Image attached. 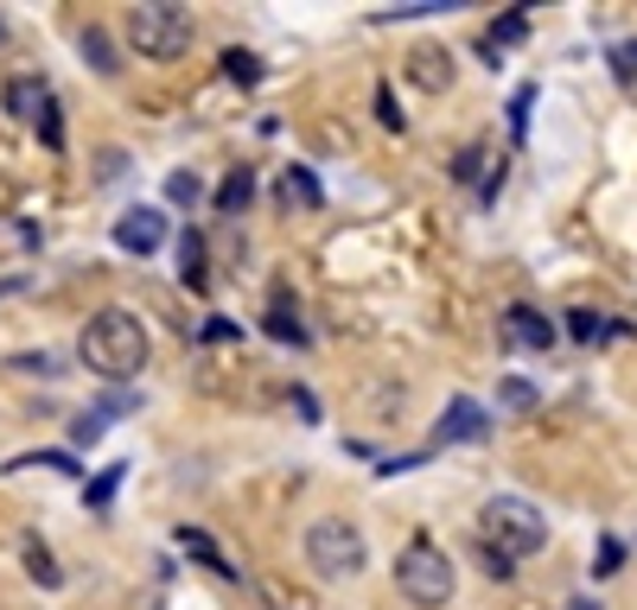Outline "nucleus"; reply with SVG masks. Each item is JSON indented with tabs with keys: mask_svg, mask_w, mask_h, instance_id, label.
I'll use <instances>...</instances> for the list:
<instances>
[{
	"mask_svg": "<svg viewBox=\"0 0 637 610\" xmlns=\"http://www.w3.org/2000/svg\"><path fill=\"white\" fill-rule=\"evenodd\" d=\"M281 204H287V211H294V204H300V211H319L326 191H319V179H312L306 166H287V172H281Z\"/></svg>",
	"mask_w": 637,
	"mask_h": 610,
	"instance_id": "obj_10",
	"label": "nucleus"
},
{
	"mask_svg": "<svg viewBox=\"0 0 637 610\" xmlns=\"http://www.w3.org/2000/svg\"><path fill=\"white\" fill-rule=\"evenodd\" d=\"M479 166H485V146H459V159H452V179L472 184V179H479Z\"/></svg>",
	"mask_w": 637,
	"mask_h": 610,
	"instance_id": "obj_24",
	"label": "nucleus"
},
{
	"mask_svg": "<svg viewBox=\"0 0 637 610\" xmlns=\"http://www.w3.org/2000/svg\"><path fill=\"white\" fill-rule=\"evenodd\" d=\"M166 198H173V204H198V198H204L198 172H173V179H166Z\"/></svg>",
	"mask_w": 637,
	"mask_h": 610,
	"instance_id": "obj_23",
	"label": "nucleus"
},
{
	"mask_svg": "<svg viewBox=\"0 0 637 610\" xmlns=\"http://www.w3.org/2000/svg\"><path fill=\"white\" fill-rule=\"evenodd\" d=\"M567 610H600V605H587V598H574V605H567Z\"/></svg>",
	"mask_w": 637,
	"mask_h": 610,
	"instance_id": "obj_32",
	"label": "nucleus"
},
{
	"mask_svg": "<svg viewBox=\"0 0 637 610\" xmlns=\"http://www.w3.org/2000/svg\"><path fill=\"white\" fill-rule=\"evenodd\" d=\"M452 585H459V573H452L447 547H434L427 535H421V540H409V547L396 553V591H402L409 605H421V610H440V605L452 598Z\"/></svg>",
	"mask_w": 637,
	"mask_h": 610,
	"instance_id": "obj_4",
	"label": "nucleus"
},
{
	"mask_svg": "<svg viewBox=\"0 0 637 610\" xmlns=\"http://www.w3.org/2000/svg\"><path fill=\"white\" fill-rule=\"evenodd\" d=\"M612 331H618V324L605 319V312H593V306H574V312H567V337H574V344H605Z\"/></svg>",
	"mask_w": 637,
	"mask_h": 610,
	"instance_id": "obj_12",
	"label": "nucleus"
},
{
	"mask_svg": "<svg viewBox=\"0 0 637 610\" xmlns=\"http://www.w3.org/2000/svg\"><path fill=\"white\" fill-rule=\"evenodd\" d=\"M121 470H128V465H109V470H103V477H96V483H90V503H96V509H103V503H109V497H115V483H121Z\"/></svg>",
	"mask_w": 637,
	"mask_h": 610,
	"instance_id": "obj_28",
	"label": "nucleus"
},
{
	"mask_svg": "<svg viewBox=\"0 0 637 610\" xmlns=\"http://www.w3.org/2000/svg\"><path fill=\"white\" fill-rule=\"evenodd\" d=\"M268 337H281V344H306V324L294 319V306L274 292V306H268Z\"/></svg>",
	"mask_w": 637,
	"mask_h": 610,
	"instance_id": "obj_16",
	"label": "nucleus"
},
{
	"mask_svg": "<svg viewBox=\"0 0 637 610\" xmlns=\"http://www.w3.org/2000/svg\"><path fill=\"white\" fill-rule=\"evenodd\" d=\"M529 103H535V89H529V83H523V89L510 96V134H517V141H523V134H529Z\"/></svg>",
	"mask_w": 637,
	"mask_h": 610,
	"instance_id": "obj_27",
	"label": "nucleus"
},
{
	"mask_svg": "<svg viewBox=\"0 0 637 610\" xmlns=\"http://www.w3.org/2000/svg\"><path fill=\"white\" fill-rule=\"evenodd\" d=\"M535 388H529L523 375H510V382H497V407H510V414H535Z\"/></svg>",
	"mask_w": 637,
	"mask_h": 610,
	"instance_id": "obj_19",
	"label": "nucleus"
},
{
	"mask_svg": "<svg viewBox=\"0 0 637 610\" xmlns=\"http://www.w3.org/2000/svg\"><path fill=\"white\" fill-rule=\"evenodd\" d=\"M249 198H256V172H249V166H229V179L217 184V216L249 211Z\"/></svg>",
	"mask_w": 637,
	"mask_h": 610,
	"instance_id": "obj_11",
	"label": "nucleus"
},
{
	"mask_svg": "<svg viewBox=\"0 0 637 610\" xmlns=\"http://www.w3.org/2000/svg\"><path fill=\"white\" fill-rule=\"evenodd\" d=\"M497 191H504V159L485 172V184H479V204H497Z\"/></svg>",
	"mask_w": 637,
	"mask_h": 610,
	"instance_id": "obj_29",
	"label": "nucleus"
},
{
	"mask_svg": "<svg viewBox=\"0 0 637 610\" xmlns=\"http://www.w3.org/2000/svg\"><path fill=\"white\" fill-rule=\"evenodd\" d=\"M618 560H625V547H618V540H600V553H593V566H600V573H612Z\"/></svg>",
	"mask_w": 637,
	"mask_h": 610,
	"instance_id": "obj_30",
	"label": "nucleus"
},
{
	"mask_svg": "<svg viewBox=\"0 0 637 610\" xmlns=\"http://www.w3.org/2000/svg\"><path fill=\"white\" fill-rule=\"evenodd\" d=\"M0 103H7V115H13V121H26V128H38V115H45V108L58 103V96H51V83H45V76H13Z\"/></svg>",
	"mask_w": 637,
	"mask_h": 610,
	"instance_id": "obj_9",
	"label": "nucleus"
},
{
	"mask_svg": "<svg viewBox=\"0 0 637 610\" xmlns=\"http://www.w3.org/2000/svg\"><path fill=\"white\" fill-rule=\"evenodd\" d=\"M224 76L236 89H256V83H262V58H256V51H224Z\"/></svg>",
	"mask_w": 637,
	"mask_h": 610,
	"instance_id": "obj_17",
	"label": "nucleus"
},
{
	"mask_svg": "<svg viewBox=\"0 0 637 610\" xmlns=\"http://www.w3.org/2000/svg\"><path fill=\"white\" fill-rule=\"evenodd\" d=\"M83 58H90L103 76L121 71V64H115V45H109V33H103V26H90V33H83Z\"/></svg>",
	"mask_w": 637,
	"mask_h": 610,
	"instance_id": "obj_18",
	"label": "nucleus"
},
{
	"mask_svg": "<svg viewBox=\"0 0 637 610\" xmlns=\"http://www.w3.org/2000/svg\"><path fill=\"white\" fill-rule=\"evenodd\" d=\"M479 522H485V547L510 553V560H529V553L548 547V515L529 503V497H491L479 509Z\"/></svg>",
	"mask_w": 637,
	"mask_h": 610,
	"instance_id": "obj_3",
	"label": "nucleus"
},
{
	"mask_svg": "<svg viewBox=\"0 0 637 610\" xmlns=\"http://www.w3.org/2000/svg\"><path fill=\"white\" fill-rule=\"evenodd\" d=\"M191 38H198V20H191V7H179V0H141V7H128V45L141 58H153V64L186 58Z\"/></svg>",
	"mask_w": 637,
	"mask_h": 610,
	"instance_id": "obj_2",
	"label": "nucleus"
},
{
	"mask_svg": "<svg viewBox=\"0 0 637 610\" xmlns=\"http://www.w3.org/2000/svg\"><path fill=\"white\" fill-rule=\"evenodd\" d=\"M0 38H7V26H0Z\"/></svg>",
	"mask_w": 637,
	"mask_h": 610,
	"instance_id": "obj_33",
	"label": "nucleus"
},
{
	"mask_svg": "<svg viewBox=\"0 0 637 610\" xmlns=\"http://www.w3.org/2000/svg\"><path fill=\"white\" fill-rule=\"evenodd\" d=\"M364 560H370V540L357 522H344V515H319L312 528H306V566L319 578H357L364 573Z\"/></svg>",
	"mask_w": 637,
	"mask_h": 610,
	"instance_id": "obj_5",
	"label": "nucleus"
},
{
	"mask_svg": "<svg viewBox=\"0 0 637 610\" xmlns=\"http://www.w3.org/2000/svg\"><path fill=\"white\" fill-rule=\"evenodd\" d=\"M26 566H33V578H38V585H45V591H51V585L64 578V573H58V566H51V553H45L38 540H26Z\"/></svg>",
	"mask_w": 637,
	"mask_h": 610,
	"instance_id": "obj_21",
	"label": "nucleus"
},
{
	"mask_svg": "<svg viewBox=\"0 0 637 610\" xmlns=\"http://www.w3.org/2000/svg\"><path fill=\"white\" fill-rule=\"evenodd\" d=\"M13 470H71V477H76V458H71V452H38V458H20Z\"/></svg>",
	"mask_w": 637,
	"mask_h": 610,
	"instance_id": "obj_25",
	"label": "nucleus"
},
{
	"mask_svg": "<svg viewBox=\"0 0 637 610\" xmlns=\"http://www.w3.org/2000/svg\"><path fill=\"white\" fill-rule=\"evenodd\" d=\"M497 324H504V337H510L517 350H555V337H562V331H555V319H542L535 306H510Z\"/></svg>",
	"mask_w": 637,
	"mask_h": 610,
	"instance_id": "obj_8",
	"label": "nucleus"
},
{
	"mask_svg": "<svg viewBox=\"0 0 637 610\" xmlns=\"http://www.w3.org/2000/svg\"><path fill=\"white\" fill-rule=\"evenodd\" d=\"M76 357H83V369H96L103 382H128V375L148 369V331H141L134 312L109 306V312H96V319L83 324Z\"/></svg>",
	"mask_w": 637,
	"mask_h": 610,
	"instance_id": "obj_1",
	"label": "nucleus"
},
{
	"mask_svg": "<svg viewBox=\"0 0 637 610\" xmlns=\"http://www.w3.org/2000/svg\"><path fill=\"white\" fill-rule=\"evenodd\" d=\"M294 407H300V420H319V400L306 395V388H294Z\"/></svg>",
	"mask_w": 637,
	"mask_h": 610,
	"instance_id": "obj_31",
	"label": "nucleus"
},
{
	"mask_svg": "<svg viewBox=\"0 0 637 610\" xmlns=\"http://www.w3.org/2000/svg\"><path fill=\"white\" fill-rule=\"evenodd\" d=\"M103 427H109V414H103V407H90V414H76L71 439H76V445H96V439H103Z\"/></svg>",
	"mask_w": 637,
	"mask_h": 610,
	"instance_id": "obj_22",
	"label": "nucleus"
},
{
	"mask_svg": "<svg viewBox=\"0 0 637 610\" xmlns=\"http://www.w3.org/2000/svg\"><path fill=\"white\" fill-rule=\"evenodd\" d=\"M414 83L447 89V83H452V58H447V51H434V45H421V51H414Z\"/></svg>",
	"mask_w": 637,
	"mask_h": 610,
	"instance_id": "obj_15",
	"label": "nucleus"
},
{
	"mask_svg": "<svg viewBox=\"0 0 637 610\" xmlns=\"http://www.w3.org/2000/svg\"><path fill=\"white\" fill-rule=\"evenodd\" d=\"M179 274H186V287H211V274H204V236H198V229H186V236H179Z\"/></svg>",
	"mask_w": 637,
	"mask_h": 610,
	"instance_id": "obj_13",
	"label": "nucleus"
},
{
	"mask_svg": "<svg viewBox=\"0 0 637 610\" xmlns=\"http://www.w3.org/2000/svg\"><path fill=\"white\" fill-rule=\"evenodd\" d=\"M440 445H479V439H491V420L479 400H447V414H440V432H434Z\"/></svg>",
	"mask_w": 637,
	"mask_h": 610,
	"instance_id": "obj_7",
	"label": "nucleus"
},
{
	"mask_svg": "<svg viewBox=\"0 0 637 610\" xmlns=\"http://www.w3.org/2000/svg\"><path fill=\"white\" fill-rule=\"evenodd\" d=\"M179 547H186L191 560H204V566H211V573H217V578H243V573H236V566H229V560H224V553L211 547V535H198V528H179Z\"/></svg>",
	"mask_w": 637,
	"mask_h": 610,
	"instance_id": "obj_14",
	"label": "nucleus"
},
{
	"mask_svg": "<svg viewBox=\"0 0 637 610\" xmlns=\"http://www.w3.org/2000/svg\"><path fill=\"white\" fill-rule=\"evenodd\" d=\"M376 121H382L389 134H402V108H396V89H389V83L376 89Z\"/></svg>",
	"mask_w": 637,
	"mask_h": 610,
	"instance_id": "obj_26",
	"label": "nucleus"
},
{
	"mask_svg": "<svg viewBox=\"0 0 637 610\" xmlns=\"http://www.w3.org/2000/svg\"><path fill=\"white\" fill-rule=\"evenodd\" d=\"M523 33H529V7H517L510 20H497V26L485 33V51H504V45H517Z\"/></svg>",
	"mask_w": 637,
	"mask_h": 610,
	"instance_id": "obj_20",
	"label": "nucleus"
},
{
	"mask_svg": "<svg viewBox=\"0 0 637 610\" xmlns=\"http://www.w3.org/2000/svg\"><path fill=\"white\" fill-rule=\"evenodd\" d=\"M160 242H166V216L153 211V204H141V211H121V216H115V249L153 254Z\"/></svg>",
	"mask_w": 637,
	"mask_h": 610,
	"instance_id": "obj_6",
	"label": "nucleus"
}]
</instances>
